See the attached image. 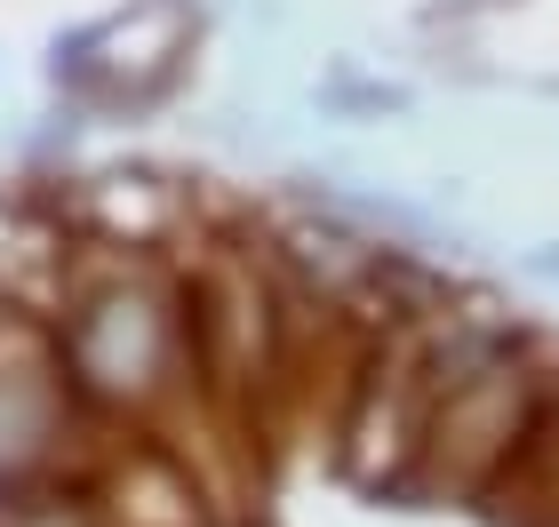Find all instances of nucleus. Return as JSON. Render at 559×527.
<instances>
[{
    "mask_svg": "<svg viewBox=\"0 0 559 527\" xmlns=\"http://www.w3.org/2000/svg\"><path fill=\"white\" fill-rule=\"evenodd\" d=\"M551 375L559 368H544L527 336L472 320V312H448L440 320V392H431L408 488L448 495V504H488V488L512 471L527 423L544 408Z\"/></svg>",
    "mask_w": 559,
    "mask_h": 527,
    "instance_id": "1",
    "label": "nucleus"
},
{
    "mask_svg": "<svg viewBox=\"0 0 559 527\" xmlns=\"http://www.w3.org/2000/svg\"><path fill=\"white\" fill-rule=\"evenodd\" d=\"M488 519L496 527H559V375H551L536 423H527L512 471L488 488Z\"/></svg>",
    "mask_w": 559,
    "mask_h": 527,
    "instance_id": "2",
    "label": "nucleus"
}]
</instances>
